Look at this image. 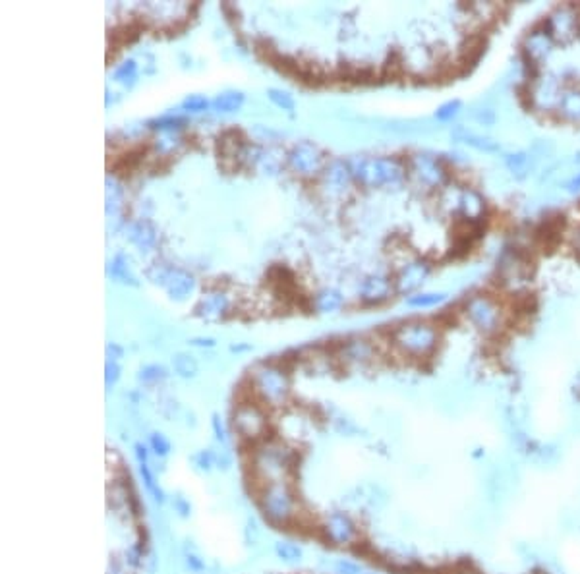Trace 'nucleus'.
<instances>
[{"mask_svg": "<svg viewBox=\"0 0 580 574\" xmlns=\"http://www.w3.org/2000/svg\"><path fill=\"white\" fill-rule=\"evenodd\" d=\"M296 460L294 450L279 441H266L257 445L252 452V474L267 485L275 482H289V474Z\"/></svg>", "mask_w": 580, "mask_h": 574, "instance_id": "nucleus-1", "label": "nucleus"}, {"mask_svg": "<svg viewBox=\"0 0 580 574\" xmlns=\"http://www.w3.org/2000/svg\"><path fill=\"white\" fill-rule=\"evenodd\" d=\"M352 178L365 188H395L406 176L403 163L393 157H352L348 161Z\"/></svg>", "mask_w": 580, "mask_h": 574, "instance_id": "nucleus-2", "label": "nucleus"}, {"mask_svg": "<svg viewBox=\"0 0 580 574\" xmlns=\"http://www.w3.org/2000/svg\"><path fill=\"white\" fill-rule=\"evenodd\" d=\"M259 510L271 526L290 524L298 515V503L289 482L267 483L259 491Z\"/></svg>", "mask_w": 580, "mask_h": 574, "instance_id": "nucleus-3", "label": "nucleus"}, {"mask_svg": "<svg viewBox=\"0 0 580 574\" xmlns=\"http://www.w3.org/2000/svg\"><path fill=\"white\" fill-rule=\"evenodd\" d=\"M252 389L256 391L259 399L269 406H282L290 395V379L289 374L279 366L273 364H263L257 366L252 371Z\"/></svg>", "mask_w": 580, "mask_h": 574, "instance_id": "nucleus-4", "label": "nucleus"}, {"mask_svg": "<svg viewBox=\"0 0 580 574\" xmlns=\"http://www.w3.org/2000/svg\"><path fill=\"white\" fill-rule=\"evenodd\" d=\"M393 342L403 354L412 358H423L433 352L437 346V331L428 323L416 321V323H405L395 329Z\"/></svg>", "mask_w": 580, "mask_h": 574, "instance_id": "nucleus-5", "label": "nucleus"}, {"mask_svg": "<svg viewBox=\"0 0 580 574\" xmlns=\"http://www.w3.org/2000/svg\"><path fill=\"white\" fill-rule=\"evenodd\" d=\"M147 275L153 283L161 284L173 300H186L196 290V277L180 267L155 265Z\"/></svg>", "mask_w": 580, "mask_h": 574, "instance_id": "nucleus-6", "label": "nucleus"}, {"mask_svg": "<svg viewBox=\"0 0 580 574\" xmlns=\"http://www.w3.org/2000/svg\"><path fill=\"white\" fill-rule=\"evenodd\" d=\"M267 425H269V422H267L266 412L257 404H252V402L238 404L234 414H232V429L244 441L261 439L266 435Z\"/></svg>", "mask_w": 580, "mask_h": 574, "instance_id": "nucleus-7", "label": "nucleus"}, {"mask_svg": "<svg viewBox=\"0 0 580 574\" xmlns=\"http://www.w3.org/2000/svg\"><path fill=\"white\" fill-rule=\"evenodd\" d=\"M287 163L296 175L314 176L317 172H324V168L327 167V157L319 145L312 142H300L290 147Z\"/></svg>", "mask_w": 580, "mask_h": 574, "instance_id": "nucleus-8", "label": "nucleus"}, {"mask_svg": "<svg viewBox=\"0 0 580 574\" xmlns=\"http://www.w3.org/2000/svg\"><path fill=\"white\" fill-rule=\"evenodd\" d=\"M325 540L337 545V547H348L352 543H356L360 538L356 522L352 520V516L345 510H331L325 516L324 522Z\"/></svg>", "mask_w": 580, "mask_h": 574, "instance_id": "nucleus-9", "label": "nucleus"}, {"mask_svg": "<svg viewBox=\"0 0 580 574\" xmlns=\"http://www.w3.org/2000/svg\"><path fill=\"white\" fill-rule=\"evenodd\" d=\"M410 175L416 182L423 188H440L445 182V168L441 167L440 159L428 155V153H418L410 159Z\"/></svg>", "mask_w": 580, "mask_h": 574, "instance_id": "nucleus-10", "label": "nucleus"}, {"mask_svg": "<svg viewBox=\"0 0 580 574\" xmlns=\"http://www.w3.org/2000/svg\"><path fill=\"white\" fill-rule=\"evenodd\" d=\"M466 316L474 327H478L484 333L495 331L499 325V308L498 304L488 296H474L466 306Z\"/></svg>", "mask_w": 580, "mask_h": 574, "instance_id": "nucleus-11", "label": "nucleus"}, {"mask_svg": "<svg viewBox=\"0 0 580 574\" xmlns=\"http://www.w3.org/2000/svg\"><path fill=\"white\" fill-rule=\"evenodd\" d=\"M352 180H354V178H352V172H350L348 163L340 161V159H335L331 163H327V167L324 168L321 188H324L327 198L337 200V198H342V196L347 193Z\"/></svg>", "mask_w": 580, "mask_h": 574, "instance_id": "nucleus-12", "label": "nucleus"}, {"mask_svg": "<svg viewBox=\"0 0 580 574\" xmlns=\"http://www.w3.org/2000/svg\"><path fill=\"white\" fill-rule=\"evenodd\" d=\"M546 31L553 37V41L569 43L571 39H574L579 34V14H577V10L571 8V6L557 8L551 16L547 17Z\"/></svg>", "mask_w": 580, "mask_h": 574, "instance_id": "nucleus-13", "label": "nucleus"}, {"mask_svg": "<svg viewBox=\"0 0 580 574\" xmlns=\"http://www.w3.org/2000/svg\"><path fill=\"white\" fill-rule=\"evenodd\" d=\"M229 308H231V300L224 292H209V294H203L198 300V304L194 306V316L203 321H209V323H215L226 317Z\"/></svg>", "mask_w": 580, "mask_h": 574, "instance_id": "nucleus-14", "label": "nucleus"}, {"mask_svg": "<svg viewBox=\"0 0 580 574\" xmlns=\"http://www.w3.org/2000/svg\"><path fill=\"white\" fill-rule=\"evenodd\" d=\"M561 97H563V93L559 89L556 78H551V75L539 78L530 87V103L536 108H542V110L559 108Z\"/></svg>", "mask_w": 580, "mask_h": 574, "instance_id": "nucleus-15", "label": "nucleus"}, {"mask_svg": "<svg viewBox=\"0 0 580 574\" xmlns=\"http://www.w3.org/2000/svg\"><path fill=\"white\" fill-rule=\"evenodd\" d=\"M126 240L130 242L132 246H136L141 253H147V251H151L157 246V228L151 225L150 221H145V219L132 221V223H128V226H126Z\"/></svg>", "mask_w": 580, "mask_h": 574, "instance_id": "nucleus-16", "label": "nucleus"}, {"mask_svg": "<svg viewBox=\"0 0 580 574\" xmlns=\"http://www.w3.org/2000/svg\"><path fill=\"white\" fill-rule=\"evenodd\" d=\"M430 275V265L422 261V259H416V261H410L406 263L397 275V290L398 292H412L416 290L418 286H422V283L428 279Z\"/></svg>", "mask_w": 580, "mask_h": 574, "instance_id": "nucleus-17", "label": "nucleus"}, {"mask_svg": "<svg viewBox=\"0 0 580 574\" xmlns=\"http://www.w3.org/2000/svg\"><path fill=\"white\" fill-rule=\"evenodd\" d=\"M393 292V283L385 275H368L360 284V298L365 304H382Z\"/></svg>", "mask_w": 580, "mask_h": 574, "instance_id": "nucleus-18", "label": "nucleus"}, {"mask_svg": "<svg viewBox=\"0 0 580 574\" xmlns=\"http://www.w3.org/2000/svg\"><path fill=\"white\" fill-rule=\"evenodd\" d=\"M553 50V37L547 34L546 29L542 31H532L526 41H524V54L532 64H539L549 57V52Z\"/></svg>", "mask_w": 580, "mask_h": 574, "instance_id": "nucleus-19", "label": "nucleus"}, {"mask_svg": "<svg viewBox=\"0 0 580 574\" xmlns=\"http://www.w3.org/2000/svg\"><path fill=\"white\" fill-rule=\"evenodd\" d=\"M456 209L458 213L466 219V221H478L484 216L486 211V201L481 200V196L474 190H463L456 198Z\"/></svg>", "mask_w": 580, "mask_h": 574, "instance_id": "nucleus-20", "label": "nucleus"}, {"mask_svg": "<svg viewBox=\"0 0 580 574\" xmlns=\"http://www.w3.org/2000/svg\"><path fill=\"white\" fill-rule=\"evenodd\" d=\"M138 472H140V480L141 483H143V490L147 491V495L153 499V503H155V505H165V491L159 485L157 478H155V474H153V470H151L150 466V462H141V464H138Z\"/></svg>", "mask_w": 580, "mask_h": 574, "instance_id": "nucleus-21", "label": "nucleus"}, {"mask_svg": "<svg viewBox=\"0 0 580 574\" xmlns=\"http://www.w3.org/2000/svg\"><path fill=\"white\" fill-rule=\"evenodd\" d=\"M342 358L350 364H365L373 358V346L368 341H348L342 346Z\"/></svg>", "mask_w": 580, "mask_h": 574, "instance_id": "nucleus-22", "label": "nucleus"}, {"mask_svg": "<svg viewBox=\"0 0 580 574\" xmlns=\"http://www.w3.org/2000/svg\"><path fill=\"white\" fill-rule=\"evenodd\" d=\"M108 275L113 277L116 283L132 284V286L138 284V279H136V275H133L132 267H130V261H128V258L122 256V253L115 256L113 261L108 263Z\"/></svg>", "mask_w": 580, "mask_h": 574, "instance_id": "nucleus-23", "label": "nucleus"}, {"mask_svg": "<svg viewBox=\"0 0 580 574\" xmlns=\"http://www.w3.org/2000/svg\"><path fill=\"white\" fill-rule=\"evenodd\" d=\"M107 190H105V201H107V215H116L124 205V188L116 180L115 176H107Z\"/></svg>", "mask_w": 580, "mask_h": 574, "instance_id": "nucleus-24", "label": "nucleus"}, {"mask_svg": "<svg viewBox=\"0 0 580 574\" xmlns=\"http://www.w3.org/2000/svg\"><path fill=\"white\" fill-rule=\"evenodd\" d=\"M244 101H246V95L242 91L226 89V91L217 95L215 99H213V103H211V107L215 108V110H219V112H236V110H240L242 108Z\"/></svg>", "mask_w": 580, "mask_h": 574, "instance_id": "nucleus-25", "label": "nucleus"}, {"mask_svg": "<svg viewBox=\"0 0 580 574\" xmlns=\"http://www.w3.org/2000/svg\"><path fill=\"white\" fill-rule=\"evenodd\" d=\"M314 306L319 314H333L342 306V294L335 288H324L315 294Z\"/></svg>", "mask_w": 580, "mask_h": 574, "instance_id": "nucleus-26", "label": "nucleus"}, {"mask_svg": "<svg viewBox=\"0 0 580 574\" xmlns=\"http://www.w3.org/2000/svg\"><path fill=\"white\" fill-rule=\"evenodd\" d=\"M559 112L571 122H580V89H567L559 101Z\"/></svg>", "mask_w": 580, "mask_h": 574, "instance_id": "nucleus-27", "label": "nucleus"}, {"mask_svg": "<svg viewBox=\"0 0 580 574\" xmlns=\"http://www.w3.org/2000/svg\"><path fill=\"white\" fill-rule=\"evenodd\" d=\"M273 551L275 555L281 559V561H284V563H300L302 557H304V550L300 547L298 543H294V541H275Z\"/></svg>", "mask_w": 580, "mask_h": 574, "instance_id": "nucleus-28", "label": "nucleus"}, {"mask_svg": "<svg viewBox=\"0 0 580 574\" xmlns=\"http://www.w3.org/2000/svg\"><path fill=\"white\" fill-rule=\"evenodd\" d=\"M173 367L176 375H180L182 379H194L198 375V362L191 354H186V352L174 354Z\"/></svg>", "mask_w": 580, "mask_h": 574, "instance_id": "nucleus-29", "label": "nucleus"}, {"mask_svg": "<svg viewBox=\"0 0 580 574\" xmlns=\"http://www.w3.org/2000/svg\"><path fill=\"white\" fill-rule=\"evenodd\" d=\"M455 138L458 140V142L468 143V145H472V147H476V149H480V151H486V153L499 151V145L495 142H491V140H488V138H480V135H476V133H472V132H466L464 128H456Z\"/></svg>", "mask_w": 580, "mask_h": 574, "instance_id": "nucleus-30", "label": "nucleus"}, {"mask_svg": "<svg viewBox=\"0 0 580 574\" xmlns=\"http://www.w3.org/2000/svg\"><path fill=\"white\" fill-rule=\"evenodd\" d=\"M186 124V120L182 117H174V115H166V117H159L153 118L147 122V128L150 130H157V132L163 133H173L176 130H180L182 126Z\"/></svg>", "mask_w": 580, "mask_h": 574, "instance_id": "nucleus-31", "label": "nucleus"}, {"mask_svg": "<svg viewBox=\"0 0 580 574\" xmlns=\"http://www.w3.org/2000/svg\"><path fill=\"white\" fill-rule=\"evenodd\" d=\"M505 163L507 168L516 176L528 175L532 170V167H534V161H532V157L528 153H513V155L507 157Z\"/></svg>", "mask_w": 580, "mask_h": 574, "instance_id": "nucleus-32", "label": "nucleus"}, {"mask_svg": "<svg viewBox=\"0 0 580 574\" xmlns=\"http://www.w3.org/2000/svg\"><path fill=\"white\" fill-rule=\"evenodd\" d=\"M166 377H168L166 367L159 366V364H147V366L140 367V371H138V379L143 385H157V383L165 381Z\"/></svg>", "mask_w": 580, "mask_h": 574, "instance_id": "nucleus-33", "label": "nucleus"}, {"mask_svg": "<svg viewBox=\"0 0 580 574\" xmlns=\"http://www.w3.org/2000/svg\"><path fill=\"white\" fill-rule=\"evenodd\" d=\"M445 300L443 292H422V294H416L406 300L410 308H433Z\"/></svg>", "mask_w": 580, "mask_h": 574, "instance_id": "nucleus-34", "label": "nucleus"}, {"mask_svg": "<svg viewBox=\"0 0 580 574\" xmlns=\"http://www.w3.org/2000/svg\"><path fill=\"white\" fill-rule=\"evenodd\" d=\"M150 450L155 455L157 458H166L171 455L173 450V445L168 441L163 432H151L150 433Z\"/></svg>", "mask_w": 580, "mask_h": 574, "instance_id": "nucleus-35", "label": "nucleus"}, {"mask_svg": "<svg viewBox=\"0 0 580 574\" xmlns=\"http://www.w3.org/2000/svg\"><path fill=\"white\" fill-rule=\"evenodd\" d=\"M267 97H269V101L273 103L275 107H279L281 110H287V112H292L294 108H296V101H294V97L290 95L289 91H284V89H269L267 91Z\"/></svg>", "mask_w": 580, "mask_h": 574, "instance_id": "nucleus-36", "label": "nucleus"}, {"mask_svg": "<svg viewBox=\"0 0 580 574\" xmlns=\"http://www.w3.org/2000/svg\"><path fill=\"white\" fill-rule=\"evenodd\" d=\"M136 78H138V64H136V60L132 59L124 60V62L115 70V80L116 82H120V84L132 85L133 82H136Z\"/></svg>", "mask_w": 580, "mask_h": 574, "instance_id": "nucleus-37", "label": "nucleus"}, {"mask_svg": "<svg viewBox=\"0 0 580 574\" xmlns=\"http://www.w3.org/2000/svg\"><path fill=\"white\" fill-rule=\"evenodd\" d=\"M191 462L196 464L199 472H211L215 468V450L213 449H201L198 450L194 457H191Z\"/></svg>", "mask_w": 580, "mask_h": 574, "instance_id": "nucleus-38", "label": "nucleus"}, {"mask_svg": "<svg viewBox=\"0 0 580 574\" xmlns=\"http://www.w3.org/2000/svg\"><path fill=\"white\" fill-rule=\"evenodd\" d=\"M209 105L211 103H209L208 97H203L199 93H191L182 101V110H186V112H203Z\"/></svg>", "mask_w": 580, "mask_h": 574, "instance_id": "nucleus-39", "label": "nucleus"}, {"mask_svg": "<svg viewBox=\"0 0 580 574\" xmlns=\"http://www.w3.org/2000/svg\"><path fill=\"white\" fill-rule=\"evenodd\" d=\"M368 501L372 503V507L383 508L389 503V493H387V490H383L379 483H375V485H370Z\"/></svg>", "mask_w": 580, "mask_h": 574, "instance_id": "nucleus-40", "label": "nucleus"}, {"mask_svg": "<svg viewBox=\"0 0 580 574\" xmlns=\"http://www.w3.org/2000/svg\"><path fill=\"white\" fill-rule=\"evenodd\" d=\"M120 375H122L120 364L107 360V364H105V385H107V391H113V387H116V383L120 381Z\"/></svg>", "mask_w": 580, "mask_h": 574, "instance_id": "nucleus-41", "label": "nucleus"}, {"mask_svg": "<svg viewBox=\"0 0 580 574\" xmlns=\"http://www.w3.org/2000/svg\"><path fill=\"white\" fill-rule=\"evenodd\" d=\"M458 110H461V101H447L435 110V118L441 122H449L458 115Z\"/></svg>", "mask_w": 580, "mask_h": 574, "instance_id": "nucleus-42", "label": "nucleus"}, {"mask_svg": "<svg viewBox=\"0 0 580 574\" xmlns=\"http://www.w3.org/2000/svg\"><path fill=\"white\" fill-rule=\"evenodd\" d=\"M182 561H184V568H186V571H190V573H194V574L205 573V568H208V566H205V561H203V559H199L194 551H186Z\"/></svg>", "mask_w": 580, "mask_h": 574, "instance_id": "nucleus-43", "label": "nucleus"}, {"mask_svg": "<svg viewBox=\"0 0 580 574\" xmlns=\"http://www.w3.org/2000/svg\"><path fill=\"white\" fill-rule=\"evenodd\" d=\"M173 508L176 515L180 518H188L191 515V503L188 497H184L182 493H174L173 497Z\"/></svg>", "mask_w": 580, "mask_h": 574, "instance_id": "nucleus-44", "label": "nucleus"}, {"mask_svg": "<svg viewBox=\"0 0 580 574\" xmlns=\"http://www.w3.org/2000/svg\"><path fill=\"white\" fill-rule=\"evenodd\" d=\"M244 538L248 545H257L261 540V528L257 526L256 518H248L246 520V528H244Z\"/></svg>", "mask_w": 580, "mask_h": 574, "instance_id": "nucleus-45", "label": "nucleus"}, {"mask_svg": "<svg viewBox=\"0 0 580 574\" xmlns=\"http://www.w3.org/2000/svg\"><path fill=\"white\" fill-rule=\"evenodd\" d=\"M141 568H143L145 574H159V571H161V557H159L157 551H145Z\"/></svg>", "mask_w": 580, "mask_h": 574, "instance_id": "nucleus-46", "label": "nucleus"}, {"mask_svg": "<svg viewBox=\"0 0 580 574\" xmlns=\"http://www.w3.org/2000/svg\"><path fill=\"white\" fill-rule=\"evenodd\" d=\"M223 449L221 450H215V468L217 470H221V472H226V470H231L232 464H234V457H232V452L229 449H224V445H221Z\"/></svg>", "mask_w": 580, "mask_h": 574, "instance_id": "nucleus-47", "label": "nucleus"}, {"mask_svg": "<svg viewBox=\"0 0 580 574\" xmlns=\"http://www.w3.org/2000/svg\"><path fill=\"white\" fill-rule=\"evenodd\" d=\"M335 573L337 574H364L365 571L362 568V566L358 565V563L350 561V559H339V561L335 563Z\"/></svg>", "mask_w": 580, "mask_h": 574, "instance_id": "nucleus-48", "label": "nucleus"}, {"mask_svg": "<svg viewBox=\"0 0 580 574\" xmlns=\"http://www.w3.org/2000/svg\"><path fill=\"white\" fill-rule=\"evenodd\" d=\"M211 427H213V435H215L217 443H219V445H226V441H229V433L224 429V424L221 422L219 414H213V418H211Z\"/></svg>", "mask_w": 580, "mask_h": 574, "instance_id": "nucleus-49", "label": "nucleus"}, {"mask_svg": "<svg viewBox=\"0 0 580 574\" xmlns=\"http://www.w3.org/2000/svg\"><path fill=\"white\" fill-rule=\"evenodd\" d=\"M178 138H174L173 133H165L163 138H159L157 142H155V147H157V151H161V153H171V151L176 149V145H178Z\"/></svg>", "mask_w": 580, "mask_h": 574, "instance_id": "nucleus-50", "label": "nucleus"}, {"mask_svg": "<svg viewBox=\"0 0 580 574\" xmlns=\"http://www.w3.org/2000/svg\"><path fill=\"white\" fill-rule=\"evenodd\" d=\"M124 358V348L116 342H108L107 344V360L110 362H118V360Z\"/></svg>", "mask_w": 580, "mask_h": 574, "instance_id": "nucleus-51", "label": "nucleus"}, {"mask_svg": "<svg viewBox=\"0 0 580 574\" xmlns=\"http://www.w3.org/2000/svg\"><path fill=\"white\" fill-rule=\"evenodd\" d=\"M133 457L138 460V464H141V462H150V449H147L143 443H136V445H133Z\"/></svg>", "mask_w": 580, "mask_h": 574, "instance_id": "nucleus-52", "label": "nucleus"}, {"mask_svg": "<svg viewBox=\"0 0 580 574\" xmlns=\"http://www.w3.org/2000/svg\"><path fill=\"white\" fill-rule=\"evenodd\" d=\"M190 344H194V346H208V348H211V346H215V341H213V339H191Z\"/></svg>", "mask_w": 580, "mask_h": 574, "instance_id": "nucleus-53", "label": "nucleus"}, {"mask_svg": "<svg viewBox=\"0 0 580 574\" xmlns=\"http://www.w3.org/2000/svg\"><path fill=\"white\" fill-rule=\"evenodd\" d=\"M455 574H481V573L468 565V566H463V568H458V571H455Z\"/></svg>", "mask_w": 580, "mask_h": 574, "instance_id": "nucleus-54", "label": "nucleus"}, {"mask_svg": "<svg viewBox=\"0 0 580 574\" xmlns=\"http://www.w3.org/2000/svg\"><path fill=\"white\" fill-rule=\"evenodd\" d=\"M569 190H580V175L572 180V182H569Z\"/></svg>", "mask_w": 580, "mask_h": 574, "instance_id": "nucleus-55", "label": "nucleus"}, {"mask_svg": "<svg viewBox=\"0 0 580 574\" xmlns=\"http://www.w3.org/2000/svg\"><path fill=\"white\" fill-rule=\"evenodd\" d=\"M364 574H375V573H364Z\"/></svg>", "mask_w": 580, "mask_h": 574, "instance_id": "nucleus-56", "label": "nucleus"}]
</instances>
